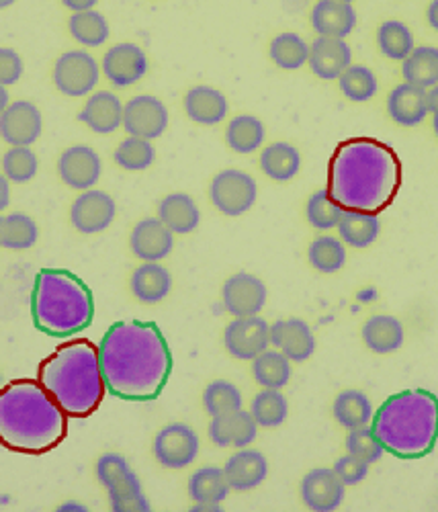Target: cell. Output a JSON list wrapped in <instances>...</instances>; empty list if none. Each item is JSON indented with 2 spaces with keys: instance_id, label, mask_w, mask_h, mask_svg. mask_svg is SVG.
Masks as SVG:
<instances>
[{
  "instance_id": "1",
  "label": "cell",
  "mask_w": 438,
  "mask_h": 512,
  "mask_svg": "<svg viewBox=\"0 0 438 512\" xmlns=\"http://www.w3.org/2000/svg\"><path fill=\"white\" fill-rule=\"evenodd\" d=\"M107 392L129 402L160 396L172 371V353L154 322H115L99 343Z\"/></svg>"
},
{
  "instance_id": "2",
  "label": "cell",
  "mask_w": 438,
  "mask_h": 512,
  "mask_svg": "<svg viewBox=\"0 0 438 512\" xmlns=\"http://www.w3.org/2000/svg\"><path fill=\"white\" fill-rule=\"evenodd\" d=\"M402 185V162L391 146L373 138L342 142L328 166V191L344 207L377 213Z\"/></svg>"
},
{
  "instance_id": "3",
  "label": "cell",
  "mask_w": 438,
  "mask_h": 512,
  "mask_svg": "<svg viewBox=\"0 0 438 512\" xmlns=\"http://www.w3.org/2000/svg\"><path fill=\"white\" fill-rule=\"evenodd\" d=\"M68 416L39 379H15L0 390V445L39 455L62 443Z\"/></svg>"
},
{
  "instance_id": "4",
  "label": "cell",
  "mask_w": 438,
  "mask_h": 512,
  "mask_svg": "<svg viewBox=\"0 0 438 512\" xmlns=\"http://www.w3.org/2000/svg\"><path fill=\"white\" fill-rule=\"evenodd\" d=\"M37 379L72 418L97 412L107 394L99 349L89 340H72L56 349L39 365Z\"/></svg>"
},
{
  "instance_id": "5",
  "label": "cell",
  "mask_w": 438,
  "mask_h": 512,
  "mask_svg": "<svg viewBox=\"0 0 438 512\" xmlns=\"http://www.w3.org/2000/svg\"><path fill=\"white\" fill-rule=\"evenodd\" d=\"M371 426L387 453L420 459L438 441V398L428 390L393 394L375 410Z\"/></svg>"
},
{
  "instance_id": "6",
  "label": "cell",
  "mask_w": 438,
  "mask_h": 512,
  "mask_svg": "<svg viewBox=\"0 0 438 512\" xmlns=\"http://www.w3.org/2000/svg\"><path fill=\"white\" fill-rule=\"evenodd\" d=\"M31 318L43 334L74 336L93 324V291L70 271L41 269L31 291Z\"/></svg>"
},
{
  "instance_id": "7",
  "label": "cell",
  "mask_w": 438,
  "mask_h": 512,
  "mask_svg": "<svg viewBox=\"0 0 438 512\" xmlns=\"http://www.w3.org/2000/svg\"><path fill=\"white\" fill-rule=\"evenodd\" d=\"M256 181L238 168H228L217 173L209 185V199L213 207L224 216L238 218L250 211L256 203Z\"/></svg>"
},
{
  "instance_id": "8",
  "label": "cell",
  "mask_w": 438,
  "mask_h": 512,
  "mask_svg": "<svg viewBox=\"0 0 438 512\" xmlns=\"http://www.w3.org/2000/svg\"><path fill=\"white\" fill-rule=\"evenodd\" d=\"M101 76L99 62L84 50L64 52L54 64L56 89L72 99L91 95Z\"/></svg>"
},
{
  "instance_id": "9",
  "label": "cell",
  "mask_w": 438,
  "mask_h": 512,
  "mask_svg": "<svg viewBox=\"0 0 438 512\" xmlns=\"http://www.w3.org/2000/svg\"><path fill=\"white\" fill-rule=\"evenodd\" d=\"M199 455V437L185 422H172L156 435L154 457L166 469H185Z\"/></svg>"
},
{
  "instance_id": "10",
  "label": "cell",
  "mask_w": 438,
  "mask_h": 512,
  "mask_svg": "<svg viewBox=\"0 0 438 512\" xmlns=\"http://www.w3.org/2000/svg\"><path fill=\"white\" fill-rule=\"evenodd\" d=\"M226 351L240 361H252L271 347V324L260 316L234 318L224 330Z\"/></svg>"
},
{
  "instance_id": "11",
  "label": "cell",
  "mask_w": 438,
  "mask_h": 512,
  "mask_svg": "<svg viewBox=\"0 0 438 512\" xmlns=\"http://www.w3.org/2000/svg\"><path fill=\"white\" fill-rule=\"evenodd\" d=\"M123 127L129 136L152 142L166 132L168 109L158 97H134L123 105Z\"/></svg>"
},
{
  "instance_id": "12",
  "label": "cell",
  "mask_w": 438,
  "mask_h": 512,
  "mask_svg": "<svg viewBox=\"0 0 438 512\" xmlns=\"http://www.w3.org/2000/svg\"><path fill=\"white\" fill-rule=\"evenodd\" d=\"M115 216V199L99 189L82 191L70 207V222L80 234L105 232L113 224Z\"/></svg>"
},
{
  "instance_id": "13",
  "label": "cell",
  "mask_w": 438,
  "mask_h": 512,
  "mask_svg": "<svg viewBox=\"0 0 438 512\" xmlns=\"http://www.w3.org/2000/svg\"><path fill=\"white\" fill-rule=\"evenodd\" d=\"M267 285L252 273H236L232 275L222 289L224 308L234 318L258 316L267 304Z\"/></svg>"
},
{
  "instance_id": "14",
  "label": "cell",
  "mask_w": 438,
  "mask_h": 512,
  "mask_svg": "<svg viewBox=\"0 0 438 512\" xmlns=\"http://www.w3.org/2000/svg\"><path fill=\"white\" fill-rule=\"evenodd\" d=\"M58 173H60V179L68 187H72L76 191H89L101 179L103 162L91 146L78 144V146L66 148L60 154Z\"/></svg>"
},
{
  "instance_id": "15",
  "label": "cell",
  "mask_w": 438,
  "mask_h": 512,
  "mask_svg": "<svg viewBox=\"0 0 438 512\" xmlns=\"http://www.w3.org/2000/svg\"><path fill=\"white\" fill-rule=\"evenodd\" d=\"M41 132L43 117L31 101H15L0 115V138L9 146H33Z\"/></svg>"
},
{
  "instance_id": "16",
  "label": "cell",
  "mask_w": 438,
  "mask_h": 512,
  "mask_svg": "<svg viewBox=\"0 0 438 512\" xmlns=\"http://www.w3.org/2000/svg\"><path fill=\"white\" fill-rule=\"evenodd\" d=\"M101 70L111 84L125 89L148 74V56L136 44H117L105 52Z\"/></svg>"
},
{
  "instance_id": "17",
  "label": "cell",
  "mask_w": 438,
  "mask_h": 512,
  "mask_svg": "<svg viewBox=\"0 0 438 512\" xmlns=\"http://www.w3.org/2000/svg\"><path fill=\"white\" fill-rule=\"evenodd\" d=\"M346 486L332 467H316L301 480V500L314 512H334L344 502Z\"/></svg>"
},
{
  "instance_id": "18",
  "label": "cell",
  "mask_w": 438,
  "mask_h": 512,
  "mask_svg": "<svg viewBox=\"0 0 438 512\" xmlns=\"http://www.w3.org/2000/svg\"><path fill=\"white\" fill-rule=\"evenodd\" d=\"M271 345L291 363L308 361L316 351V336L310 324L301 318L277 320L271 326Z\"/></svg>"
},
{
  "instance_id": "19",
  "label": "cell",
  "mask_w": 438,
  "mask_h": 512,
  "mask_svg": "<svg viewBox=\"0 0 438 512\" xmlns=\"http://www.w3.org/2000/svg\"><path fill=\"white\" fill-rule=\"evenodd\" d=\"M129 246L140 261L160 263L174 248V234L158 218H146L131 230Z\"/></svg>"
},
{
  "instance_id": "20",
  "label": "cell",
  "mask_w": 438,
  "mask_h": 512,
  "mask_svg": "<svg viewBox=\"0 0 438 512\" xmlns=\"http://www.w3.org/2000/svg\"><path fill=\"white\" fill-rule=\"evenodd\" d=\"M97 478L107 488L109 502H119L144 492L140 478L119 453H105L97 461Z\"/></svg>"
},
{
  "instance_id": "21",
  "label": "cell",
  "mask_w": 438,
  "mask_h": 512,
  "mask_svg": "<svg viewBox=\"0 0 438 512\" xmlns=\"http://www.w3.org/2000/svg\"><path fill=\"white\" fill-rule=\"evenodd\" d=\"M258 433V424L252 418L250 410H236L230 414L213 416L209 422V439L217 447H236L244 449L254 443Z\"/></svg>"
},
{
  "instance_id": "22",
  "label": "cell",
  "mask_w": 438,
  "mask_h": 512,
  "mask_svg": "<svg viewBox=\"0 0 438 512\" xmlns=\"http://www.w3.org/2000/svg\"><path fill=\"white\" fill-rule=\"evenodd\" d=\"M224 474L230 484V490L236 492H248L258 488L262 482L269 476V461L256 449H238L226 465H224Z\"/></svg>"
},
{
  "instance_id": "23",
  "label": "cell",
  "mask_w": 438,
  "mask_h": 512,
  "mask_svg": "<svg viewBox=\"0 0 438 512\" xmlns=\"http://www.w3.org/2000/svg\"><path fill=\"white\" fill-rule=\"evenodd\" d=\"M308 64L322 80H338L340 74L353 64V52L344 39L320 37L310 46Z\"/></svg>"
},
{
  "instance_id": "24",
  "label": "cell",
  "mask_w": 438,
  "mask_h": 512,
  "mask_svg": "<svg viewBox=\"0 0 438 512\" xmlns=\"http://www.w3.org/2000/svg\"><path fill=\"white\" fill-rule=\"evenodd\" d=\"M387 115L402 127L420 125L428 115V91L402 82L387 97Z\"/></svg>"
},
{
  "instance_id": "25",
  "label": "cell",
  "mask_w": 438,
  "mask_h": 512,
  "mask_svg": "<svg viewBox=\"0 0 438 512\" xmlns=\"http://www.w3.org/2000/svg\"><path fill=\"white\" fill-rule=\"evenodd\" d=\"M78 119L95 134H113L123 125V103L109 91L91 93Z\"/></svg>"
},
{
  "instance_id": "26",
  "label": "cell",
  "mask_w": 438,
  "mask_h": 512,
  "mask_svg": "<svg viewBox=\"0 0 438 512\" xmlns=\"http://www.w3.org/2000/svg\"><path fill=\"white\" fill-rule=\"evenodd\" d=\"M357 13L353 5L340 0H318L312 9V27L320 37L346 39L355 31Z\"/></svg>"
},
{
  "instance_id": "27",
  "label": "cell",
  "mask_w": 438,
  "mask_h": 512,
  "mask_svg": "<svg viewBox=\"0 0 438 512\" xmlns=\"http://www.w3.org/2000/svg\"><path fill=\"white\" fill-rule=\"evenodd\" d=\"M158 220L172 234H191L201 222V211L187 193H170L158 203Z\"/></svg>"
},
{
  "instance_id": "28",
  "label": "cell",
  "mask_w": 438,
  "mask_h": 512,
  "mask_svg": "<svg viewBox=\"0 0 438 512\" xmlns=\"http://www.w3.org/2000/svg\"><path fill=\"white\" fill-rule=\"evenodd\" d=\"M185 113L199 125H217L228 115V99L222 91L199 84L185 95Z\"/></svg>"
},
{
  "instance_id": "29",
  "label": "cell",
  "mask_w": 438,
  "mask_h": 512,
  "mask_svg": "<svg viewBox=\"0 0 438 512\" xmlns=\"http://www.w3.org/2000/svg\"><path fill=\"white\" fill-rule=\"evenodd\" d=\"M129 287L138 302L154 306L166 300L172 289V275L160 263H144L131 275Z\"/></svg>"
},
{
  "instance_id": "30",
  "label": "cell",
  "mask_w": 438,
  "mask_h": 512,
  "mask_svg": "<svg viewBox=\"0 0 438 512\" xmlns=\"http://www.w3.org/2000/svg\"><path fill=\"white\" fill-rule=\"evenodd\" d=\"M363 340L369 351L377 355H389L404 345V324L389 314L371 316L363 326Z\"/></svg>"
},
{
  "instance_id": "31",
  "label": "cell",
  "mask_w": 438,
  "mask_h": 512,
  "mask_svg": "<svg viewBox=\"0 0 438 512\" xmlns=\"http://www.w3.org/2000/svg\"><path fill=\"white\" fill-rule=\"evenodd\" d=\"M301 168V154L289 142H273L260 154V170L271 181L287 183L297 177Z\"/></svg>"
},
{
  "instance_id": "32",
  "label": "cell",
  "mask_w": 438,
  "mask_h": 512,
  "mask_svg": "<svg viewBox=\"0 0 438 512\" xmlns=\"http://www.w3.org/2000/svg\"><path fill=\"white\" fill-rule=\"evenodd\" d=\"M381 232V222L377 213L346 209L342 220L338 222V236L346 246L367 248L371 246Z\"/></svg>"
},
{
  "instance_id": "33",
  "label": "cell",
  "mask_w": 438,
  "mask_h": 512,
  "mask_svg": "<svg viewBox=\"0 0 438 512\" xmlns=\"http://www.w3.org/2000/svg\"><path fill=\"white\" fill-rule=\"evenodd\" d=\"M332 414L340 426L346 431L359 429V426H367L373 420V404L367 398V394L359 390H344L336 396L332 404Z\"/></svg>"
},
{
  "instance_id": "34",
  "label": "cell",
  "mask_w": 438,
  "mask_h": 512,
  "mask_svg": "<svg viewBox=\"0 0 438 512\" xmlns=\"http://www.w3.org/2000/svg\"><path fill=\"white\" fill-rule=\"evenodd\" d=\"M230 494V484L226 480L224 467H201L189 478V496L193 502L222 504Z\"/></svg>"
},
{
  "instance_id": "35",
  "label": "cell",
  "mask_w": 438,
  "mask_h": 512,
  "mask_svg": "<svg viewBox=\"0 0 438 512\" xmlns=\"http://www.w3.org/2000/svg\"><path fill=\"white\" fill-rule=\"evenodd\" d=\"M291 361L281 351H265L252 359V375L260 388L283 390L291 379Z\"/></svg>"
},
{
  "instance_id": "36",
  "label": "cell",
  "mask_w": 438,
  "mask_h": 512,
  "mask_svg": "<svg viewBox=\"0 0 438 512\" xmlns=\"http://www.w3.org/2000/svg\"><path fill=\"white\" fill-rule=\"evenodd\" d=\"M267 130L254 115H236L226 127V142L236 154H252L265 142Z\"/></svg>"
},
{
  "instance_id": "37",
  "label": "cell",
  "mask_w": 438,
  "mask_h": 512,
  "mask_svg": "<svg viewBox=\"0 0 438 512\" xmlns=\"http://www.w3.org/2000/svg\"><path fill=\"white\" fill-rule=\"evenodd\" d=\"M68 29H70V35L84 48L105 46L111 35L109 21L105 19V15H101L95 9L72 13V17L68 19Z\"/></svg>"
},
{
  "instance_id": "38",
  "label": "cell",
  "mask_w": 438,
  "mask_h": 512,
  "mask_svg": "<svg viewBox=\"0 0 438 512\" xmlns=\"http://www.w3.org/2000/svg\"><path fill=\"white\" fill-rule=\"evenodd\" d=\"M402 74L406 82L426 91L432 89L434 84H438V50L430 46L414 48L402 62Z\"/></svg>"
},
{
  "instance_id": "39",
  "label": "cell",
  "mask_w": 438,
  "mask_h": 512,
  "mask_svg": "<svg viewBox=\"0 0 438 512\" xmlns=\"http://www.w3.org/2000/svg\"><path fill=\"white\" fill-rule=\"evenodd\" d=\"M377 46L385 58L396 60V62H404L416 48L410 27L402 21H393V19L383 21L379 25Z\"/></svg>"
},
{
  "instance_id": "40",
  "label": "cell",
  "mask_w": 438,
  "mask_h": 512,
  "mask_svg": "<svg viewBox=\"0 0 438 512\" xmlns=\"http://www.w3.org/2000/svg\"><path fill=\"white\" fill-rule=\"evenodd\" d=\"M250 414L262 429H277V426H281L287 420L289 402L281 394V390L262 388V392H258L252 398Z\"/></svg>"
},
{
  "instance_id": "41",
  "label": "cell",
  "mask_w": 438,
  "mask_h": 512,
  "mask_svg": "<svg viewBox=\"0 0 438 512\" xmlns=\"http://www.w3.org/2000/svg\"><path fill=\"white\" fill-rule=\"evenodd\" d=\"M271 60L281 70H299L301 66L308 64L310 58V46L305 44V39L297 33H279L269 48Z\"/></svg>"
},
{
  "instance_id": "42",
  "label": "cell",
  "mask_w": 438,
  "mask_h": 512,
  "mask_svg": "<svg viewBox=\"0 0 438 512\" xmlns=\"http://www.w3.org/2000/svg\"><path fill=\"white\" fill-rule=\"evenodd\" d=\"M338 87L342 95L353 103L371 101L377 95L379 82L371 68L361 64H350L338 78Z\"/></svg>"
},
{
  "instance_id": "43",
  "label": "cell",
  "mask_w": 438,
  "mask_h": 512,
  "mask_svg": "<svg viewBox=\"0 0 438 512\" xmlns=\"http://www.w3.org/2000/svg\"><path fill=\"white\" fill-rule=\"evenodd\" d=\"M308 259L312 267L320 273L332 275L346 265V246L340 238L318 236L308 250Z\"/></svg>"
},
{
  "instance_id": "44",
  "label": "cell",
  "mask_w": 438,
  "mask_h": 512,
  "mask_svg": "<svg viewBox=\"0 0 438 512\" xmlns=\"http://www.w3.org/2000/svg\"><path fill=\"white\" fill-rule=\"evenodd\" d=\"M344 207L330 195L328 189L316 191L308 203H305V218L316 230H332L338 228V222L344 216Z\"/></svg>"
},
{
  "instance_id": "45",
  "label": "cell",
  "mask_w": 438,
  "mask_h": 512,
  "mask_svg": "<svg viewBox=\"0 0 438 512\" xmlns=\"http://www.w3.org/2000/svg\"><path fill=\"white\" fill-rule=\"evenodd\" d=\"M113 158L119 168L129 170V173H140V170H146L154 164L156 150L150 140L129 136L117 146Z\"/></svg>"
},
{
  "instance_id": "46",
  "label": "cell",
  "mask_w": 438,
  "mask_h": 512,
  "mask_svg": "<svg viewBox=\"0 0 438 512\" xmlns=\"http://www.w3.org/2000/svg\"><path fill=\"white\" fill-rule=\"evenodd\" d=\"M203 406L211 418L230 414L242 408V394L232 381L215 379L203 392Z\"/></svg>"
},
{
  "instance_id": "47",
  "label": "cell",
  "mask_w": 438,
  "mask_h": 512,
  "mask_svg": "<svg viewBox=\"0 0 438 512\" xmlns=\"http://www.w3.org/2000/svg\"><path fill=\"white\" fill-rule=\"evenodd\" d=\"M37 170L39 158L29 146H11L3 156V175L15 185L33 181Z\"/></svg>"
},
{
  "instance_id": "48",
  "label": "cell",
  "mask_w": 438,
  "mask_h": 512,
  "mask_svg": "<svg viewBox=\"0 0 438 512\" xmlns=\"http://www.w3.org/2000/svg\"><path fill=\"white\" fill-rule=\"evenodd\" d=\"M39 238V228L35 220L23 211L9 213L5 216V228H3V248L9 250H27L31 248Z\"/></svg>"
},
{
  "instance_id": "49",
  "label": "cell",
  "mask_w": 438,
  "mask_h": 512,
  "mask_svg": "<svg viewBox=\"0 0 438 512\" xmlns=\"http://www.w3.org/2000/svg\"><path fill=\"white\" fill-rule=\"evenodd\" d=\"M346 453L355 455V457H359V459H363L371 465V463H377L383 457L385 449H383L379 437L375 435L373 426L367 424V426H359V429L348 431Z\"/></svg>"
},
{
  "instance_id": "50",
  "label": "cell",
  "mask_w": 438,
  "mask_h": 512,
  "mask_svg": "<svg viewBox=\"0 0 438 512\" xmlns=\"http://www.w3.org/2000/svg\"><path fill=\"white\" fill-rule=\"evenodd\" d=\"M332 469H334L336 476L340 478V482L344 486H357V484H361L367 478L369 463L359 459V457H355V455L346 453V455L336 459Z\"/></svg>"
},
{
  "instance_id": "51",
  "label": "cell",
  "mask_w": 438,
  "mask_h": 512,
  "mask_svg": "<svg viewBox=\"0 0 438 512\" xmlns=\"http://www.w3.org/2000/svg\"><path fill=\"white\" fill-rule=\"evenodd\" d=\"M25 72L23 58L13 48H0V84L11 87L17 84Z\"/></svg>"
},
{
  "instance_id": "52",
  "label": "cell",
  "mask_w": 438,
  "mask_h": 512,
  "mask_svg": "<svg viewBox=\"0 0 438 512\" xmlns=\"http://www.w3.org/2000/svg\"><path fill=\"white\" fill-rule=\"evenodd\" d=\"M111 510L113 512H150L152 506H150V500L146 498V494H140V496H131V498L113 502Z\"/></svg>"
},
{
  "instance_id": "53",
  "label": "cell",
  "mask_w": 438,
  "mask_h": 512,
  "mask_svg": "<svg viewBox=\"0 0 438 512\" xmlns=\"http://www.w3.org/2000/svg\"><path fill=\"white\" fill-rule=\"evenodd\" d=\"M99 0H62V5L72 11V13H80V11H91L95 9V5Z\"/></svg>"
},
{
  "instance_id": "54",
  "label": "cell",
  "mask_w": 438,
  "mask_h": 512,
  "mask_svg": "<svg viewBox=\"0 0 438 512\" xmlns=\"http://www.w3.org/2000/svg\"><path fill=\"white\" fill-rule=\"evenodd\" d=\"M11 203V181L0 173V213H3Z\"/></svg>"
},
{
  "instance_id": "55",
  "label": "cell",
  "mask_w": 438,
  "mask_h": 512,
  "mask_svg": "<svg viewBox=\"0 0 438 512\" xmlns=\"http://www.w3.org/2000/svg\"><path fill=\"white\" fill-rule=\"evenodd\" d=\"M426 19H428V25L438 33V0H432V3L428 5Z\"/></svg>"
},
{
  "instance_id": "56",
  "label": "cell",
  "mask_w": 438,
  "mask_h": 512,
  "mask_svg": "<svg viewBox=\"0 0 438 512\" xmlns=\"http://www.w3.org/2000/svg\"><path fill=\"white\" fill-rule=\"evenodd\" d=\"M428 111L430 115H438V84L428 89Z\"/></svg>"
},
{
  "instance_id": "57",
  "label": "cell",
  "mask_w": 438,
  "mask_h": 512,
  "mask_svg": "<svg viewBox=\"0 0 438 512\" xmlns=\"http://www.w3.org/2000/svg\"><path fill=\"white\" fill-rule=\"evenodd\" d=\"M193 512H222V504H205V502H195L191 508Z\"/></svg>"
},
{
  "instance_id": "58",
  "label": "cell",
  "mask_w": 438,
  "mask_h": 512,
  "mask_svg": "<svg viewBox=\"0 0 438 512\" xmlns=\"http://www.w3.org/2000/svg\"><path fill=\"white\" fill-rule=\"evenodd\" d=\"M11 105V97H9V91L5 84H0V115H3V111Z\"/></svg>"
},
{
  "instance_id": "59",
  "label": "cell",
  "mask_w": 438,
  "mask_h": 512,
  "mask_svg": "<svg viewBox=\"0 0 438 512\" xmlns=\"http://www.w3.org/2000/svg\"><path fill=\"white\" fill-rule=\"evenodd\" d=\"M58 510H60V512H64V510H78V512H86V506H84V504H76V502H66V504H62Z\"/></svg>"
},
{
  "instance_id": "60",
  "label": "cell",
  "mask_w": 438,
  "mask_h": 512,
  "mask_svg": "<svg viewBox=\"0 0 438 512\" xmlns=\"http://www.w3.org/2000/svg\"><path fill=\"white\" fill-rule=\"evenodd\" d=\"M17 3V0H0V11H5L9 7H13Z\"/></svg>"
},
{
  "instance_id": "61",
  "label": "cell",
  "mask_w": 438,
  "mask_h": 512,
  "mask_svg": "<svg viewBox=\"0 0 438 512\" xmlns=\"http://www.w3.org/2000/svg\"><path fill=\"white\" fill-rule=\"evenodd\" d=\"M3 228H5V216H0V248H3Z\"/></svg>"
},
{
  "instance_id": "62",
  "label": "cell",
  "mask_w": 438,
  "mask_h": 512,
  "mask_svg": "<svg viewBox=\"0 0 438 512\" xmlns=\"http://www.w3.org/2000/svg\"><path fill=\"white\" fill-rule=\"evenodd\" d=\"M432 130H434V134L438 138V115H432Z\"/></svg>"
},
{
  "instance_id": "63",
  "label": "cell",
  "mask_w": 438,
  "mask_h": 512,
  "mask_svg": "<svg viewBox=\"0 0 438 512\" xmlns=\"http://www.w3.org/2000/svg\"><path fill=\"white\" fill-rule=\"evenodd\" d=\"M340 3H348V5H353V3H355V0H340Z\"/></svg>"
},
{
  "instance_id": "64",
  "label": "cell",
  "mask_w": 438,
  "mask_h": 512,
  "mask_svg": "<svg viewBox=\"0 0 438 512\" xmlns=\"http://www.w3.org/2000/svg\"><path fill=\"white\" fill-rule=\"evenodd\" d=\"M0 381H3V373H0Z\"/></svg>"
}]
</instances>
